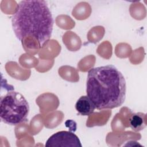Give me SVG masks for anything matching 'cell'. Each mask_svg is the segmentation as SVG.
Wrapping results in <instances>:
<instances>
[{
	"label": "cell",
	"instance_id": "6da1fadb",
	"mask_svg": "<svg viewBox=\"0 0 147 147\" xmlns=\"http://www.w3.org/2000/svg\"><path fill=\"white\" fill-rule=\"evenodd\" d=\"M126 92L125 78L115 66H100L88 71L86 93L98 110L121 106L125 100Z\"/></svg>",
	"mask_w": 147,
	"mask_h": 147
},
{
	"label": "cell",
	"instance_id": "7a4b0ae2",
	"mask_svg": "<svg viewBox=\"0 0 147 147\" xmlns=\"http://www.w3.org/2000/svg\"><path fill=\"white\" fill-rule=\"evenodd\" d=\"M17 38L22 41L26 36L35 37L43 45L51 37L53 20L47 2L40 0L22 1L11 18Z\"/></svg>",
	"mask_w": 147,
	"mask_h": 147
},
{
	"label": "cell",
	"instance_id": "3957f363",
	"mask_svg": "<svg viewBox=\"0 0 147 147\" xmlns=\"http://www.w3.org/2000/svg\"><path fill=\"white\" fill-rule=\"evenodd\" d=\"M29 112V103L20 92L10 91L1 96L0 118L4 123L16 125L26 120Z\"/></svg>",
	"mask_w": 147,
	"mask_h": 147
},
{
	"label": "cell",
	"instance_id": "277c9868",
	"mask_svg": "<svg viewBox=\"0 0 147 147\" xmlns=\"http://www.w3.org/2000/svg\"><path fill=\"white\" fill-rule=\"evenodd\" d=\"M45 146H82L78 137L68 131H58L52 135L47 141Z\"/></svg>",
	"mask_w": 147,
	"mask_h": 147
},
{
	"label": "cell",
	"instance_id": "5b68a950",
	"mask_svg": "<svg viewBox=\"0 0 147 147\" xmlns=\"http://www.w3.org/2000/svg\"><path fill=\"white\" fill-rule=\"evenodd\" d=\"M75 109L80 115L87 116L94 112L95 106L87 95H83L77 100L75 104Z\"/></svg>",
	"mask_w": 147,
	"mask_h": 147
},
{
	"label": "cell",
	"instance_id": "8992f818",
	"mask_svg": "<svg viewBox=\"0 0 147 147\" xmlns=\"http://www.w3.org/2000/svg\"><path fill=\"white\" fill-rule=\"evenodd\" d=\"M144 117L145 114L141 113L132 114L129 119V126L136 131L144 129L146 125Z\"/></svg>",
	"mask_w": 147,
	"mask_h": 147
}]
</instances>
